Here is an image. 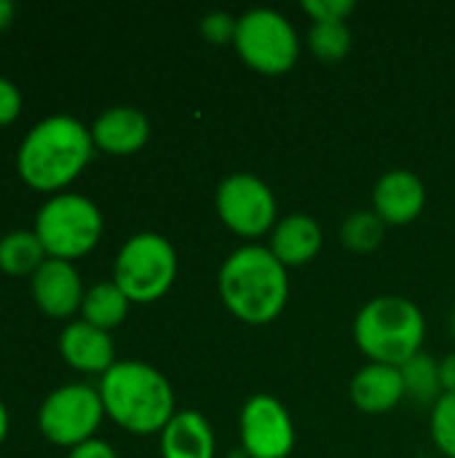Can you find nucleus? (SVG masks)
<instances>
[{
	"label": "nucleus",
	"instance_id": "a878e982",
	"mask_svg": "<svg viewBox=\"0 0 455 458\" xmlns=\"http://www.w3.org/2000/svg\"><path fill=\"white\" fill-rule=\"evenodd\" d=\"M21 113V91L13 81L0 75V126H8Z\"/></svg>",
	"mask_w": 455,
	"mask_h": 458
},
{
	"label": "nucleus",
	"instance_id": "39448f33",
	"mask_svg": "<svg viewBox=\"0 0 455 458\" xmlns=\"http://www.w3.org/2000/svg\"><path fill=\"white\" fill-rule=\"evenodd\" d=\"M32 231L48 258L72 263L99 244L105 220L91 199L80 193H54L38 209Z\"/></svg>",
	"mask_w": 455,
	"mask_h": 458
},
{
	"label": "nucleus",
	"instance_id": "6e6552de",
	"mask_svg": "<svg viewBox=\"0 0 455 458\" xmlns=\"http://www.w3.org/2000/svg\"><path fill=\"white\" fill-rule=\"evenodd\" d=\"M102 419L105 405L99 389L88 384H64L43 400L38 411V429L48 443L72 451L94 440Z\"/></svg>",
	"mask_w": 455,
	"mask_h": 458
},
{
	"label": "nucleus",
	"instance_id": "aec40b11",
	"mask_svg": "<svg viewBox=\"0 0 455 458\" xmlns=\"http://www.w3.org/2000/svg\"><path fill=\"white\" fill-rule=\"evenodd\" d=\"M402 381H405V397H410L418 405H437L442 397V381H440V360L429 354H416L410 362L402 368Z\"/></svg>",
	"mask_w": 455,
	"mask_h": 458
},
{
	"label": "nucleus",
	"instance_id": "9d476101",
	"mask_svg": "<svg viewBox=\"0 0 455 458\" xmlns=\"http://www.w3.org/2000/svg\"><path fill=\"white\" fill-rule=\"evenodd\" d=\"M239 440L249 458H287L295 448V424L282 400L255 394L239 413Z\"/></svg>",
	"mask_w": 455,
	"mask_h": 458
},
{
	"label": "nucleus",
	"instance_id": "6ab92c4d",
	"mask_svg": "<svg viewBox=\"0 0 455 458\" xmlns=\"http://www.w3.org/2000/svg\"><path fill=\"white\" fill-rule=\"evenodd\" d=\"M48 260L35 231H11L0 239V271L8 276H32Z\"/></svg>",
	"mask_w": 455,
	"mask_h": 458
},
{
	"label": "nucleus",
	"instance_id": "f257e3e1",
	"mask_svg": "<svg viewBox=\"0 0 455 458\" xmlns=\"http://www.w3.org/2000/svg\"><path fill=\"white\" fill-rule=\"evenodd\" d=\"M91 129L72 115H48L38 121L16 150L19 177L43 193L67 188L94 156Z\"/></svg>",
	"mask_w": 455,
	"mask_h": 458
},
{
	"label": "nucleus",
	"instance_id": "7ed1b4c3",
	"mask_svg": "<svg viewBox=\"0 0 455 458\" xmlns=\"http://www.w3.org/2000/svg\"><path fill=\"white\" fill-rule=\"evenodd\" d=\"M105 416L131 435H161L177 413L174 389L161 370L139 360H121L99 378Z\"/></svg>",
	"mask_w": 455,
	"mask_h": 458
},
{
	"label": "nucleus",
	"instance_id": "412c9836",
	"mask_svg": "<svg viewBox=\"0 0 455 458\" xmlns=\"http://www.w3.org/2000/svg\"><path fill=\"white\" fill-rule=\"evenodd\" d=\"M386 236V223L373 209L351 212L341 225V242L351 252H373Z\"/></svg>",
	"mask_w": 455,
	"mask_h": 458
},
{
	"label": "nucleus",
	"instance_id": "ddd939ff",
	"mask_svg": "<svg viewBox=\"0 0 455 458\" xmlns=\"http://www.w3.org/2000/svg\"><path fill=\"white\" fill-rule=\"evenodd\" d=\"M94 148L107 156H134L150 140V121L139 107L115 105L107 107L88 126Z\"/></svg>",
	"mask_w": 455,
	"mask_h": 458
},
{
	"label": "nucleus",
	"instance_id": "0eeeda50",
	"mask_svg": "<svg viewBox=\"0 0 455 458\" xmlns=\"http://www.w3.org/2000/svg\"><path fill=\"white\" fill-rule=\"evenodd\" d=\"M236 54L260 75H284L300 59V35L295 24L274 8H252L239 16Z\"/></svg>",
	"mask_w": 455,
	"mask_h": 458
},
{
	"label": "nucleus",
	"instance_id": "b1692460",
	"mask_svg": "<svg viewBox=\"0 0 455 458\" xmlns=\"http://www.w3.org/2000/svg\"><path fill=\"white\" fill-rule=\"evenodd\" d=\"M236 27H239V16H233L228 11H209L201 19V35L215 46L233 43L236 40Z\"/></svg>",
	"mask_w": 455,
	"mask_h": 458
},
{
	"label": "nucleus",
	"instance_id": "2eb2a0df",
	"mask_svg": "<svg viewBox=\"0 0 455 458\" xmlns=\"http://www.w3.org/2000/svg\"><path fill=\"white\" fill-rule=\"evenodd\" d=\"M349 394H351V403L367 416L389 413L405 400L402 370L392 368V365L370 362L357 370V376L351 378Z\"/></svg>",
	"mask_w": 455,
	"mask_h": 458
},
{
	"label": "nucleus",
	"instance_id": "7c9ffc66",
	"mask_svg": "<svg viewBox=\"0 0 455 458\" xmlns=\"http://www.w3.org/2000/svg\"><path fill=\"white\" fill-rule=\"evenodd\" d=\"M448 330H451V335L455 338V309L451 311V319H448Z\"/></svg>",
	"mask_w": 455,
	"mask_h": 458
},
{
	"label": "nucleus",
	"instance_id": "20e7f679",
	"mask_svg": "<svg viewBox=\"0 0 455 458\" xmlns=\"http://www.w3.org/2000/svg\"><path fill=\"white\" fill-rule=\"evenodd\" d=\"M426 319L421 309L402 295H378L367 301L354 319V341L359 352L378 365L402 368L421 354Z\"/></svg>",
	"mask_w": 455,
	"mask_h": 458
},
{
	"label": "nucleus",
	"instance_id": "bb28decb",
	"mask_svg": "<svg viewBox=\"0 0 455 458\" xmlns=\"http://www.w3.org/2000/svg\"><path fill=\"white\" fill-rule=\"evenodd\" d=\"M67 458H118V454H115V448H113L110 443L94 437V440H88V443L72 448Z\"/></svg>",
	"mask_w": 455,
	"mask_h": 458
},
{
	"label": "nucleus",
	"instance_id": "4be33fe9",
	"mask_svg": "<svg viewBox=\"0 0 455 458\" xmlns=\"http://www.w3.org/2000/svg\"><path fill=\"white\" fill-rule=\"evenodd\" d=\"M308 48L322 62H341L351 51V30L346 21H314L308 30Z\"/></svg>",
	"mask_w": 455,
	"mask_h": 458
},
{
	"label": "nucleus",
	"instance_id": "a211bd4d",
	"mask_svg": "<svg viewBox=\"0 0 455 458\" xmlns=\"http://www.w3.org/2000/svg\"><path fill=\"white\" fill-rule=\"evenodd\" d=\"M129 306H131V301L123 295V290L115 282H99L86 290L80 314H83V322L110 333L126 319Z\"/></svg>",
	"mask_w": 455,
	"mask_h": 458
},
{
	"label": "nucleus",
	"instance_id": "4468645a",
	"mask_svg": "<svg viewBox=\"0 0 455 458\" xmlns=\"http://www.w3.org/2000/svg\"><path fill=\"white\" fill-rule=\"evenodd\" d=\"M59 354L62 360L78 373L105 376L115 365V346L110 333L78 319L70 322L59 335Z\"/></svg>",
	"mask_w": 455,
	"mask_h": 458
},
{
	"label": "nucleus",
	"instance_id": "9b49d317",
	"mask_svg": "<svg viewBox=\"0 0 455 458\" xmlns=\"http://www.w3.org/2000/svg\"><path fill=\"white\" fill-rule=\"evenodd\" d=\"M32 301L35 306L54 317V319H67L83 306V282L78 268L70 260H56L48 258L29 279Z\"/></svg>",
	"mask_w": 455,
	"mask_h": 458
},
{
	"label": "nucleus",
	"instance_id": "f3484780",
	"mask_svg": "<svg viewBox=\"0 0 455 458\" xmlns=\"http://www.w3.org/2000/svg\"><path fill=\"white\" fill-rule=\"evenodd\" d=\"M217 440L212 424L198 411H177L161 432L164 458H215Z\"/></svg>",
	"mask_w": 455,
	"mask_h": 458
},
{
	"label": "nucleus",
	"instance_id": "f03ea898",
	"mask_svg": "<svg viewBox=\"0 0 455 458\" xmlns=\"http://www.w3.org/2000/svg\"><path fill=\"white\" fill-rule=\"evenodd\" d=\"M217 293L239 322L268 325L290 301L287 266H282L268 247L244 244L220 266Z\"/></svg>",
	"mask_w": 455,
	"mask_h": 458
},
{
	"label": "nucleus",
	"instance_id": "423d86ee",
	"mask_svg": "<svg viewBox=\"0 0 455 458\" xmlns=\"http://www.w3.org/2000/svg\"><path fill=\"white\" fill-rule=\"evenodd\" d=\"M177 250L174 244L153 231L134 233L123 242L115 255L113 282L123 290L131 303L161 301L177 279Z\"/></svg>",
	"mask_w": 455,
	"mask_h": 458
},
{
	"label": "nucleus",
	"instance_id": "f8f14e48",
	"mask_svg": "<svg viewBox=\"0 0 455 458\" xmlns=\"http://www.w3.org/2000/svg\"><path fill=\"white\" fill-rule=\"evenodd\" d=\"M426 207V188L410 169H392L381 174L373 188V212L386 225H408L418 220Z\"/></svg>",
	"mask_w": 455,
	"mask_h": 458
},
{
	"label": "nucleus",
	"instance_id": "cd10ccee",
	"mask_svg": "<svg viewBox=\"0 0 455 458\" xmlns=\"http://www.w3.org/2000/svg\"><path fill=\"white\" fill-rule=\"evenodd\" d=\"M440 381H442V394H455V352L440 360Z\"/></svg>",
	"mask_w": 455,
	"mask_h": 458
},
{
	"label": "nucleus",
	"instance_id": "c756f323",
	"mask_svg": "<svg viewBox=\"0 0 455 458\" xmlns=\"http://www.w3.org/2000/svg\"><path fill=\"white\" fill-rule=\"evenodd\" d=\"M5 435H8V411H5V405H3V400H0V445H3V440H5Z\"/></svg>",
	"mask_w": 455,
	"mask_h": 458
},
{
	"label": "nucleus",
	"instance_id": "5701e85b",
	"mask_svg": "<svg viewBox=\"0 0 455 458\" xmlns=\"http://www.w3.org/2000/svg\"><path fill=\"white\" fill-rule=\"evenodd\" d=\"M432 440L440 454L455 458V394H442L432 408Z\"/></svg>",
	"mask_w": 455,
	"mask_h": 458
},
{
	"label": "nucleus",
	"instance_id": "393cba45",
	"mask_svg": "<svg viewBox=\"0 0 455 458\" xmlns=\"http://www.w3.org/2000/svg\"><path fill=\"white\" fill-rule=\"evenodd\" d=\"M303 13L311 16V21H346L357 3L354 0H303Z\"/></svg>",
	"mask_w": 455,
	"mask_h": 458
},
{
	"label": "nucleus",
	"instance_id": "dca6fc26",
	"mask_svg": "<svg viewBox=\"0 0 455 458\" xmlns=\"http://www.w3.org/2000/svg\"><path fill=\"white\" fill-rule=\"evenodd\" d=\"M324 244L322 225L303 212H292L282 217L271 231V252L279 258L282 266H306L311 263Z\"/></svg>",
	"mask_w": 455,
	"mask_h": 458
},
{
	"label": "nucleus",
	"instance_id": "c85d7f7f",
	"mask_svg": "<svg viewBox=\"0 0 455 458\" xmlns=\"http://www.w3.org/2000/svg\"><path fill=\"white\" fill-rule=\"evenodd\" d=\"M13 16H16V5L11 0H0V32L13 21Z\"/></svg>",
	"mask_w": 455,
	"mask_h": 458
},
{
	"label": "nucleus",
	"instance_id": "1a4fd4ad",
	"mask_svg": "<svg viewBox=\"0 0 455 458\" xmlns=\"http://www.w3.org/2000/svg\"><path fill=\"white\" fill-rule=\"evenodd\" d=\"M215 207L228 231L241 239H260L279 223V204L274 191L249 172L228 174L215 193Z\"/></svg>",
	"mask_w": 455,
	"mask_h": 458
}]
</instances>
